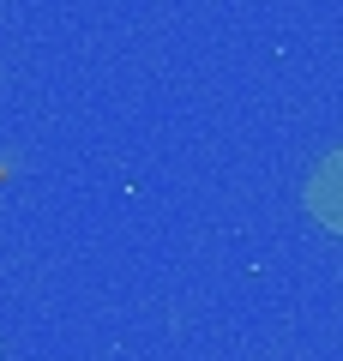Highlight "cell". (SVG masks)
Returning a JSON list of instances; mask_svg holds the SVG:
<instances>
[{"label":"cell","mask_w":343,"mask_h":361,"mask_svg":"<svg viewBox=\"0 0 343 361\" xmlns=\"http://www.w3.org/2000/svg\"><path fill=\"white\" fill-rule=\"evenodd\" d=\"M307 205H313V217L325 229L343 235V145L313 163V175H307Z\"/></svg>","instance_id":"6da1fadb"}]
</instances>
